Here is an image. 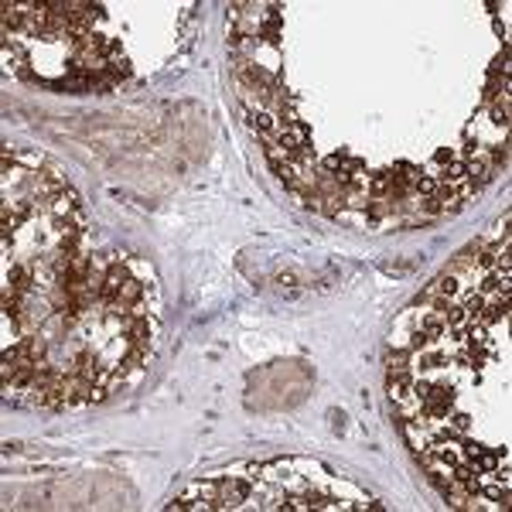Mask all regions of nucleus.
<instances>
[{"label":"nucleus","instance_id":"obj_1","mask_svg":"<svg viewBox=\"0 0 512 512\" xmlns=\"http://www.w3.org/2000/svg\"><path fill=\"white\" fill-rule=\"evenodd\" d=\"M256 475H212L188 485L168 509H250Z\"/></svg>","mask_w":512,"mask_h":512}]
</instances>
